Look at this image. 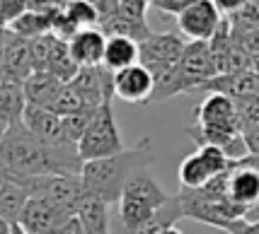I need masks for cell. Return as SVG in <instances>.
I'll return each instance as SVG.
<instances>
[{"label": "cell", "mask_w": 259, "mask_h": 234, "mask_svg": "<svg viewBox=\"0 0 259 234\" xmlns=\"http://www.w3.org/2000/svg\"><path fill=\"white\" fill-rule=\"evenodd\" d=\"M75 217L80 220V227L85 234H109V205L92 196L90 191L80 201Z\"/></svg>", "instance_id": "cell-20"}, {"label": "cell", "mask_w": 259, "mask_h": 234, "mask_svg": "<svg viewBox=\"0 0 259 234\" xmlns=\"http://www.w3.org/2000/svg\"><path fill=\"white\" fill-rule=\"evenodd\" d=\"M177 68L184 78L187 92H199L203 82L215 78V66L206 41H189L184 46V53H182V61L177 63Z\"/></svg>", "instance_id": "cell-11"}, {"label": "cell", "mask_w": 259, "mask_h": 234, "mask_svg": "<svg viewBox=\"0 0 259 234\" xmlns=\"http://www.w3.org/2000/svg\"><path fill=\"white\" fill-rule=\"evenodd\" d=\"M138 63V44L124 36H107L104 53H102V68L109 73H119L124 68H131Z\"/></svg>", "instance_id": "cell-22"}, {"label": "cell", "mask_w": 259, "mask_h": 234, "mask_svg": "<svg viewBox=\"0 0 259 234\" xmlns=\"http://www.w3.org/2000/svg\"><path fill=\"white\" fill-rule=\"evenodd\" d=\"M254 220H259V212H257V215H254Z\"/></svg>", "instance_id": "cell-44"}, {"label": "cell", "mask_w": 259, "mask_h": 234, "mask_svg": "<svg viewBox=\"0 0 259 234\" xmlns=\"http://www.w3.org/2000/svg\"><path fill=\"white\" fill-rule=\"evenodd\" d=\"M51 111L56 113V116H70V113H80V111H90L85 104H82V99H80V94L75 92V89L70 87V85H63V87L58 89L56 99L51 101V106H49Z\"/></svg>", "instance_id": "cell-28"}, {"label": "cell", "mask_w": 259, "mask_h": 234, "mask_svg": "<svg viewBox=\"0 0 259 234\" xmlns=\"http://www.w3.org/2000/svg\"><path fill=\"white\" fill-rule=\"evenodd\" d=\"M75 150H78V157L82 164L112 157L116 152L126 150L124 138L119 133V126H116V119H114L112 101H104L102 106H97L92 111L90 123H88L82 138L78 140Z\"/></svg>", "instance_id": "cell-4"}, {"label": "cell", "mask_w": 259, "mask_h": 234, "mask_svg": "<svg viewBox=\"0 0 259 234\" xmlns=\"http://www.w3.org/2000/svg\"><path fill=\"white\" fill-rule=\"evenodd\" d=\"M221 12L213 8L211 0H196L187 10L177 15V29L182 39L187 36L189 41H208L221 24Z\"/></svg>", "instance_id": "cell-10"}, {"label": "cell", "mask_w": 259, "mask_h": 234, "mask_svg": "<svg viewBox=\"0 0 259 234\" xmlns=\"http://www.w3.org/2000/svg\"><path fill=\"white\" fill-rule=\"evenodd\" d=\"M0 56H3L5 80H10V82H20V85H22L24 80L34 73L29 41H27V39H20V36L10 34V39L0 48Z\"/></svg>", "instance_id": "cell-18"}, {"label": "cell", "mask_w": 259, "mask_h": 234, "mask_svg": "<svg viewBox=\"0 0 259 234\" xmlns=\"http://www.w3.org/2000/svg\"><path fill=\"white\" fill-rule=\"evenodd\" d=\"M233 39L249 56V61H259V32H233Z\"/></svg>", "instance_id": "cell-32"}, {"label": "cell", "mask_w": 259, "mask_h": 234, "mask_svg": "<svg viewBox=\"0 0 259 234\" xmlns=\"http://www.w3.org/2000/svg\"><path fill=\"white\" fill-rule=\"evenodd\" d=\"M226 198L247 212V220H254V215L259 212V174L242 157L230 159L228 164Z\"/></svg>", "instance_id": "cell-8"}, {"label": "cell", "mask_w": 259, "mask_h": 234, "mask_svg": "<svg viewBox=\"0 0 259 234\" xmlns=\"http://www.w3.org/2000/svg\"><path fill=\"white\" fill-rule=\"evenodd\" d=\"M39 234H56V232H39Z\"/></svg>", "instance_id": "cell-43"}, {"label": "cell", "mask_w": 259, "mask_h": 234, "mask_svg": "<svg viewBox=\"0 0 259 234\" xmlns=\"http://www.w3.org/2000/svg\"><path fill=\"white\" fill-rule=\"evenodd\" d=\"M211 3H213L215 10L221 12V17H230L245 5V0H211Z\"/></svg>", "instance_id": "cell-36"}, {"label": "cell", "mask_w": 259, "mask_h": 234, "mask_svg": "<svg viewBox=\"0 0 259 234\" xmlns=\"http://www.w3.org/2000/svg\"><path fill=\"white\" fill-rule=\"evenodd\" d=\"M10 234H24V232L17 227V224H10Z\"/></svg>", "instance_id": "cell-41"}, {"label": "cell", "mask_w": 259, "mask_h": 234, "mask_svg": "<svg viewBox=\"0 0 259 234\" xmlns=\"http://www.w3.org/2000/svg\"><path fill=\"white\" fill-rule=\"evenodd\" d=\"M169 201V193L160 189V184L153 179L150 169H143L128 179V184L121 191L119 198V215L124 229H136L143 222H148L158 208H162Z\"/></svg>", "instance_id": "cell-3"}, {"label": "cell", "mask_w": 259, "mask_h": 234, "mask_svg": "<svg viewBox=\"0 0 259 234\" xmlns=\"http://www.w3.org/2000/svg\"><path fill=\"white\" fill-rule=\"evenodd\" d=\"M192 3H196V0H150V8H155V10L165 12V15H180L182 10H187Z\"/></svg>", "instance_id": "cell-33"}, {"label": "cell", "mask_w": 259, "mask_h": 234, "mask_svg": "<svg viewBox=\"0 0 259 234\" xmlns=\"http://www.w3.org/2000/svg\"><path fill=\"white\" fill-rule=\"evenodd\" d=\"M66 44L68 53L78 68H97L102 63L107 36L100 32V27H88V29H78Z\"/></svg>", "instance_id": "cell-15"}, {"label": "cell", "mask_w": 259, "mask_h": 234, "mask_svg": "<svg viewBox=\"0 0 259 234\" xmlns=\"http://www.w3.org/2000/svg\"><path fill=\"white\" fill-rule=\"evenodd\" d=\"M56 234H85V232H82V227H80V220H78V217H75V215H70L66 222H63L56 229Z\"/></svg>", "instance_id": "cell-37"}, {"label": "cell", "mask_w": 259, "mask_h": 234, "mask_svg": "<svg viewBox=\"0 0 259 234\" xmlns=\"http://www.w3.org/2000/svg\"><path fill=\"white\" fill-rule=\"evenodd\" d=\"M5 80V70H3V56H0V82Z\"/></svg>", "instance_id": "cell-42"}, {"label": "cell", "mask_w": 259, "mask_h": 234, "mask_svg": "<svg viewBox=\"0 0 259 234\" xmlns=\"http://www.w3.org/2000/svg\"><path fill=\"white\" fill-rule=\"evenodd\" d=\"M27 99L20 82L3 80L0 82V131H8L15 123H22Z\"/></svg>", "instance_id": "cell-21"}, {"label": "cell", "mask_w": 259, "mask_h": 234, "mask_svg": "<svg viewBox=\"0 0 259 234\" xmlns=\"http://www.w3.org/2000/svg\"><path fill=\"white\" fill-rule=\"evenodd\" d=\"M196 126L199 128H213V131H228L240 133L235 104L226 94H208L203 104L196 109Z\"/></svg>", "instance_id": "cell-13"}, {"label": "cell", "mask_w": 259, "mask_h": 234, "mask_svg": "<svg viewBox=\"0 0 259 234\" xmlns=\"http://www.w3.org/2000/svg\"><path fill=\"white\" fill-rule=\"evenodd\" d=\"M233 32H259V0H245V5L228 17Z\"/></svg>", "instance_id": "cell-29"}, {"label": "cell", "mask_w": 259, "mask_h": 234, "mask_svg": "<svg viewBox=\"0 0 259 234\" xmlns=\"http://www.w3.org/2000/svg\"><path fill=\"white\" fill-rule=\"evenodd\" d=\"M223 232H228V234H259V220H247V217L233 220V222H228L226 227H223Z\"/></svg>", "instance_id": "cell-34"}, {"label": "cell", "mask_w": 259, "mask_h": 234, "mask_svg": "<svg viewBox=\"0 0 259 234\" xmlns=\"http://www.w3.org/2000/svg\"><path fill=\"white\" fill-rule=\"evenodd\" d=\"M70 87L80 94L82 104L95 111L97 106H102L104 101H112L114 97V73H109L107 68H80L75 73V78L68 82Z\"/></svg>", "instance_id": "cell-9"}, {"label": "cell", "mask_w": 259, "mask_h": 234, "mask_svg": "<svg viewBox=\"0 0 259 234\" xmlns=\"http://www.w3.org/2000/svg\"><path fill=\"white\" fill-rule=\"evenodd\" d=\"M233 104H235L240 133H242L245 128H249V126H257L259 123V94H245V97H237V99H233Z\"/></svg>", "instance_id": "cell-30"}, {"label": "cell", "mask_w": 259, "mask_h": 234, "mask_svg": "<svg viewBox=\"0 0 259 234\" xmlns=\"http://www.w3.org/2000/svg\"><path fill=\"white\" fill-rule=\"evenodd\" d=\"M0 234H10V224L3 222V220H0Z\"/></svg>", "instance_id": "cell-39"}, {"label": "cell", "mask_w": 259, "mask_h": 234, "mask_svg": "<svg viewBox=\"0 0 259 234\" xmlns=\"http://www.w3.org/2000/svg\"><path fill=\"white\" fill-rule=\"evenodd\" d=\"M0 167L20 177H49V174H80L82 162L75 145H49L15 123L0 138Z\"/></svg>", "instance_id": "cell-1"}, {"label": "cell", "mask_w": 259, "mask_h": 234, "mask_svg": "<svg viewBox=\"0 0 259 234\" xmlns=\"http://www.w3.org/2000/svg\"><path fill=\"white\" fill-rule=\"evenodd\" d=\"M27 201H29V193L24 186V179L0 167V220L15 224Z\"/></svg>", "instance_id": "cell-17"}, {"label": "cell", "mask_w": 259, "mask_h": 234, "mask_svg": "<svg viewBox=\"0 0 259 234\" xmlns=\"http://www.w3.org/2000/svg\"><path fill=\"white\" fill-rule=\"evenodd\" d=\"M184 46L187 41L175 32L150 34L146 41L138 44V66H143L153 78H158L180 63Z\"/></svg>", "instance_id": "cell-7"}, {"label": "cell", "mask_w": 259, "mask_h": 234, "mask_svg": "<svg viewBox=\"0 0 259 234\" xmlns=\"http://www.w3.org/2000/svg\"><path fill=\"white\" fill-rule=\"evenodd\" d=\"M92 111H80V113H70V116H63L61 119V126H63V135H66L68 143L78 145V140L82 138L88 123H90Z\"/></svg>", "instance_id": "cell-31"}, {"label": "cell", "mask_w": 259, "mask_h": 234, "mask_svg": "<svg viewBox=\"0 0 259 234\" xmlns=\"http://www.w3.org/2000/svg\"><path fill=\"white\" fill-rule=\"evenodd\" d=\"M240 135H242L245 152H247V155L259 157V123H257V126H249V128H245Z\"/></svg>", "instance_id": "cell-35"}, {"label": "cell", "mask_w": 259, "mask_h": 234, "mask_svg": "<svg viewBox=\"0 0 259 234\" xmlns=\"http://www.w3.org/2000/svg\"><path fill=\"white\" fill-rule=\"evenodd\" d=\"M150 164H153V138L146 135L136 145L126 147L112 157L85 162L80 169V179L92 196H97L109 205V203H119L128 179L143 169H150Z\"/></svg>", "instance_id": "cell-2"}, {"label": "cell", "mask_w": 259, "mask_h": 234, "mask_svg": "<svg viewBox=\"0 0 259 234\" xmlns=\"http://www.w3.org/2000/svg\"><path fill=\"white\" fill-rule=\"evenodd\" d=\"M160 234H182V232L177 229V224H175V227H167V229H162Z\"/></svg>", "instance_id": "cell-40"}, {"label": "cell", "mask_w": 259, "mask_h": 234, "mask_svg": "<svg viewBox=\"0 0 259 234\" xmlns=\"http://www.w3.org/2000/svg\"><path fill=\"white\" fill-rule=\"evenodd\" d=\"M22 123H24V128H27L29 133H34L39 140H44V143H49V145H73V143H68L66 135H63L61 116H56L51 109L27 104Z\"/></svg>", "instance_id": "cell-16"}, {"label": "cell", "mask_w": 259, "mask_h": 234, "mask_svg": "<svg viewBox=\"0 0 259 234\" xmlns=\"http://www.w3.org/2000/svg\"><path fill=\"white\" fill-rule=\"evenodd\" d=\"M97 27H100V32L104 36H124V39H131L136 44L146 41L148 36L153 34L146 20H128V17H121V15H114L109 20H102Z\"/></svg>", "instance_id": "cell-24"}, {"label": "cell", "mask_w": 259, "mask_h": 234, "mask_svg": "<svg viewBox=\"0 0 259 234\" xmlns=\"http://www.w3.org/2000/svg\"><path fill=\"white\" fill-rule=\"evenodd\" d=\"M177 220H182V208H180V201H177V196H169V201L155 210V215L143 222L141 227H136V229H128L126 234H160L162 229H167V227H175Z\"/></svg>", "instance_id": "cell-26"}, {"label": "cell", "mask_w": 259, "mask_h": 234, "mask_svg": "<svg viewBox=\"0 0 259 234\" xmlns=\"http://www.w3.org/2000/svg\"><path fill=\"white\" fill-rule=\"evenodd\" d=\"M49 27H51V12H39V10H24L22 15H17L5 29L20 39H27L32 41L36 36H44L49 34Z\"/></svg>", "instance_id": "cell-23"}, {"label": "cell", "mask_w": 259, "mask_h": 234, "mask_svg": "<svg viewBox=\"0 0 259 234\" xmlns=\"http://www.w3.org/2000/svg\"><path fill=\"white\" fill-rule=\"evenodd\" d=\"M61 10L78 29H88V27H97L100 24L97 10H95V5L90 0H68Z\"/></svg>", "instance_id": "cell-27"}, {"label": "cell", "mask_w": 259, "mask_h": 234, "mask_svg": "<svg viewBox=\"0 0 259 234\" xmlns=\"http://www.w3.org/2000/svg\"><path fill=\"white\" fill-rule=\"evenodd\" d=\"M242 159H245V162H247L249 167H252V169H254V171L259 174V157H254V155H245Z\"/></svg>", "instance_id": "cell-38"}, {"label": "cell", "mask_w": 259, "mask_h": 234, "mask_svg": "<svg viewBox=\"0 0 259 234\" xmlns=\"http://www.w3.org/2000/svg\"><path fill=\"white\" fill-rule=\"evenodd\" d=\"M78 70L80 68L75 66V61H73L70 53H68V44L54 36L51 51H49V61H46V73H51L56 80H61L63 85H68L70 80L75 78Z\"/></svg>", "instance_id": "cell-25"}, {"label": "cell", "mask_w": 259, "mask_h": 234, "mask_svg": "<svg viewBox=\"0 0 259 234\" xmlns=\"http://www.w3.org/2000/svg\"><path fill=\"white\" fill-rule=\"evenodd\" d=\"M29 198H41L66 215H75L85 198V184L80 174H49V177H22Z\"/></svg>", "instance_id": "cell-5"}, {"label": "cell", "mask_w": 259, "mask_h": 234, "mask_svg": "<svg viewBox=\"0 0 259 234\" xmlns=\"http://www.w3.org/2000/svg\"><path fill=\"white\" fill-rule=\"evenodd\" d=\"M70 215H66L63 210L54 208L51 203L41 201V198H29L24 203L22 212L17 217V227L24 234H39V232H56L61 224L66 222Z\"/></svg>", "instance_id": "cell-12"}, {"label": "cell", "mask_w": 259, "mask_h": 234, "mask_svg": "<svg viewBox=\"0 0 259 234\" xmlns=\"http://www.w3.org/2000/svg\"><path fill=\"white\" fill-rule=\"evenodd\" d=\"M114 97L128 101V104H150L153 75L138 63L114 73Z\"/></svg>", "instance_id": "cell-14"}, {"label": "cell", "mask_w": 259, "mask_h": 234, "mask_svg": "<svg viewBox=\"0 0 259 234\" xmlns=\"http://www.w3.org/2000/svg\"><path fill=\"white\" fill-rule=\"evenodd\" d=\"M228 159L221 150L215 147H196L192 155H187L180 162L177 169V179H180V189H203L211 179H215L218 174H223L228 169Z\"/></svg>", "instance_id": "cell-6"}, {"label": "cell", "mask_w": 259, "mask_h": 234, "mask_svg": "<svg viewBox=\"0 0 259 234\" xmlns=\"http://www.w3.org/2000/svg\"><path fill=\"white\" fill-rule=\"evenodd\" d=\"M0 138H3V131H0Z\"/></svg>", "instance_id": "cell-45"}, {"label": "cell", "mask_w": 259, "mask_h": 234, "mask_svg": "<svg viewBox=\"0 0 259 234\" xmlns=\"http://www.w3.org/2000/svg\"><path fill=\"white\" fill-rule=\"evenodd\" d=\"M61 87H63V82L56 80L51 73H46V70H34L32 75L22 82V92H24L27 104L44 106V109L51 106V101L56 99V94Z\"/></svg>", "instance_id": "cell-19"}]
</instances>
